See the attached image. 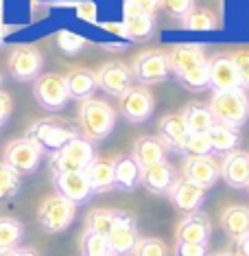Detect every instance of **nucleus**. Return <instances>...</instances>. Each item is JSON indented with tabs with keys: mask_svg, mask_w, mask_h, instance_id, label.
<instances>
[{
	"mask_svg": "<svg viewBox=\"0 0 249 256\" xmlns=\"http://www.w3.org/2000/svg\"><path fill=\"white\" fill-rule=\"evenodd\" d=\"M206 193H208L206 188H201V186L179 178L175 182V186L169 190V200L179 212L190 214V212H197L201 206H204Z\"/></svg>",
	"mask_w": 249,
	"mask_h": 256,
	"instance_id": "obj_16",
	"label": "nucleus"
},
{
	"mask_svg": "<svg viewBox=\"0 0 249 256\" xmlns=\"http://www.w3.org/2000/svg\"><path fill=\"white\" fill-rule=\"evenodd\" d=\"M20 176L9 168L4 162H0V204L11 202L15 195L20 193Z\"/></svg>",
	"mask_w": 249,
	"mask_h": 256,
	"instance_id": "obj_34",
	"label": "nucleus"
},
{
	"mask_svg": "<svg viewBox=\"0 0 249 256\" xmlns=\"http://www.w3.org/2000/svg\"><path fill=\"white\" fill-rule=\"evenodd\" d=\"M219 224H221V230L232 241H239L241 236H245L249 232V206L232 204V206L223 208L221 214H219Z\"/></svg>",
	"mask_w": 249,
	"mask_h": 256,
	"instance_id": "obj_23",
	"label": "nucleus"
},
{
	"mask_svg": "<svg viewBox=\"0 0 249 256\" xmlns=\"http://www.w3.org/2000/svg\"><path fill=\"white\" fill-rule=\"evenodd\" d=\"M74 214H77V206L72 202L63 200L61 195H50L39 204L37 221L44 232L48 234H57V232H66L72 226Z\"/></svg>",
	"mask_w": 249,
	"mask_h": 256,
	"instance_id": "obj_5",
	"label": "nucleus"
},
{
	"mask_svg": "<svg viewBox=\"0 0 249 256\" xmlns=\"http://www.w3.org/2000/svg\"><path fill=\"white\" fill-rule=\"evenodd\" d=\"M44 57L33 46H15L9 55L7 68L15 81H35L42 72Z\"/></svg>",
	"mask_w": 249,
	"mask_h": 256,
	"instance_id": "obj_9",
	"label": "nucleus"
},
{
	"mask_svg": "<svg viewBox=\"0 0 249 256\" xmlns=\"http://www.w3.org/2000/svg\"><path fill=\"white\" fill-rule=\"evenodd\" d=\"M175 256H210V250L201 243H177Z\"/></svg>",
	"mask_w": 249,
	"mask_h": 256,
	"instance_id": "obj_41",
	"label": "nucleus"
},
{
	"mask_svg": "<svg viewBox=\"0 0 249 256\" xmlns=\"http://www.w3.org/2000/svg\"><path fill=\"white\" fill-rule=\"evenodd\" d=\"M212 236V224L204 212L184 214V219L177 226V243H201L208 246Z\"/></svg>",
	"mask_w": 249,
	"mask_h": 256,
	"instance_id": "obj_19",
	"label": "nucleus"
},
{
	"mask_svg": "<svg viewBox=\"0 0 249 256\" xmlns=\"http://www.w3.org/2000/svg\"><path fill=\"white\" fill-rule=\"evenodd\" d=\"M138 238H140V236H138L136 217L131 212H120L116 226L112 228V232L107 234L109 252H112L114 256H129V254H134Z\"/></svg>",
	"mask_w": 249,
	"mask_h": 256,
	"instance_id": "obj_13",
	"label": "nucleus"
},
{
	"mask_svg": "<svg viewBox=\"0 0 249 256\" xmlns=\"http://www.w3.org/2000/svg\"><path fill=\"white\" fill-rule=\"evenodd\" d=\"M24 236V226L13 217H0V248L15 250Z\"/></svg>",
	"mask_w": 249,
	"mask_h": 256,
	"instance_id": "obj_31",
	"label": "nucleus"
},
{
	"mask_svg": "<svg viewBox=\"0 0 249 256\" xmlns=\"http://www.w3.org/2000/svg\"><path fill=\"white\" fill-rule=\"evenodd\" d=\"M88 173V180H90V186L92 190L96 193H109L112 188H116L114 184V160H101V158H94V162L85 168Z\"/></svg>",
	"mask_w": 249,
	"mask_h": 256,
	"instance_id": "obj_28",
	"label": "nucleus"
},
{
	"mask_svg": "<svg viewBox=\"0 0 249 256\" xmlns=\"http://www.w3.org/2000/svg\"><path fill=\"white\" fill-rule=\"evenodd\" d=\"M158 136L162 138V142L173 151L182 154V147L188 138V127L184 123L182 112L179 114H164L158 123Z\"/></svg>",
	"mask_w": 249,
	"mask_h": 256,
	"instance_id": "obj_22",
	"label": "nucleus"
},
{
	"mask_svg": "<svg viewBox=\"0 0 249 256\" xmlns=\"http://www.w3.org/2000/svg\"><path fill=\"white\" fill-rule=\"evenodd\" d=\"M210 110L217 123L230 125L241 130L249 118V98L247 92L239 88V90H225V92H212L210 98Z\"/></svg>",
	"mask_w": 249,
	"mask_h": 256,
	"instance_id": "obj_3",
	"label": "nucleus"
},
{
	"mask_svg": "<svg viewBox=\"0 0 249 256\" xmlns=\"http://www.w3.org/2000/svg\"><path fill=\"white\" fill-rule=\"evenodd\" d=\"M166 156H169V147L162 142L160 136H142L134 142V149H131V158L136 160V164L140 168L160 164V162H166Z\"/></svg>",
	"mask_w": 249,
	"mask_h": 256,
	"instance_id": "obj_21",
	"label": "nucleus"
},
{
	"mask_svg": "<svg viewBox=\"0 0 249 256\" xmlns=\"http://www.w3.org/2000/svg\"><path fill=\"white\" fill-rule=\"evenodd\" d=\"M232 62H234L236 70L241 74V81H243V88H249V48H241L232 55Z\"/></svg>",
	"mask_w": 249,
	"mask_h": 256,
	"instance_id": "obj_40",
	"label": "nucleus"
},
{
	"mask_svg": "<svg viewBox=\"0 0 249 256\" xmlns=\"http://www.w3.org/2000/svg\"><path fill=\"white\" fill-rule=\"evenodd\" d=\"M160 9V0H125V16L144 14V16H155Z\"/></svg>",
	"mask_w": 249,
	"mask_h": 256,
	"instance_id": "obj_39",
	"label": "nucleus"
},
{
	"mask_svg": "<svg viewBox=\"0 0 249 256\" xmlns=\"http://www.w3.org/2000/svg\"><path fill=\"white\" fill-rule=\"evenodd\" d=\"M182 154L186 158H201V156H212V144L206 134H188L186 142L182 147Z\"/></svg>",
	"mask_w": 249,
	"mask_h": 256,
	"instance_id": "obj_36",
	"label": "nucleus"
},
{
	"mask_svg": "<svg viewBox=\"0 0 249 256\" xmlns=\"http://www.w3.org/2000/svg\"><path fill=\"white\" fill-rule=\"evenodd\" d=\"M221 178L232 188H247L249 186V154L247 151H232L223 156L221 162Z\"/></svg>",
	"mask_w": 249,
	"mask_h": 256,
	"instance_id": "obj_20",
	"label": "nucleus"
},
{
	"mask_svg": "<svg viewBox=\"0 0 249 256\" xmlns=\"http://www.w3.org/2000/svg\"><path fill=\"white\" fill-rule=\"evenodd\" d=\"M13 254V250H4V248H0V256H11Z\"/></svg>",
	"mask_w": 249,
	"mask_h": 256,
	"instance_id": "obj_46",
	"label": "nucleus"
},
{
	"mask_svg": "<svg viewBox=\"0 0 249 256\" xmlns=\"http://www.w3.org/2000/svg\"><path fill=\"white\" fill-rule=\"evenodd\" d=\"M142 168L136 164L131 156H116L114 158V184L120 190H134L140 184Z\"/></svg>",
	"mask_w": 249,
	"mask_h": 256,
	"instance_id": "obj_26",
	"label": "nucleus"
},
{
	"mask_svg": "<svg viewBox=\"0 0 249 256\" xmlns=\"http://www.w3.org/2000/svg\"><path fill=\"white\" fill-rule=\"evenodd\" d=\"M96 74V84L103 92L112 96H123L127 90L134 86V72L131 68L123 62H107L94 72Z\"/></svg>",
	"mask_w": 249,
	"mask_h": 256,
	"instance_id": "obj_11",
	"label": "nucleus"
},
{
	"mask_svg": "<svg viewBox=\"0 0 249 256\" xmlns=\"http://www.w3.org/2000/svg\"><path fill=\"white\" fill-rule=\"evenodd\" d=\"M182 116H184V123L188 127V134H208V130L217 123L212 116L210 106H206V103H201V101L188 103V106L182 110Z\"/></svg>",
	"mask_w": 249,
	"mask_h": 256,
	"instance_id": "obj_27",
	"label": "nucleus"
},
{
	"mask_svg": "<svg viewBox=\"0 0 249 256\" xmlns=\"http://www.w3.org/2000/svg\"><path fill=\"white\" fill-rule=\"evenodd\" d=\"M247 193H249V186H247Z\"/></svg>",
	"mask_w": 249,
	"mask_h": 256,
	"instance_id": "obj_50",
	"label": "nucleus"
},
{
	"mask_svg": "<svg viewBox=\"0 0 249 256\" xmlns=\"http://www.w3.org/2000/svg\"><path fill=\"white\" fill-rule=\"evenodd\" d=\"M134 256H169V248L164 241L153 236H140L136 243Z\"/></svg>",
	"mask_w": 249,
	"mask_h": 256,
	"instance_id": "obj_37",
	"label": "nucleus"
},
{
	"mask_svg": "<svg viewBox=\"0 0 249 256\" xmlns=\"http://www.w3.org/2000/svg\"><path fill=\"white\" fill-rule=\"evenodd\" d=\"M177 180L179 176H177L175 166L171 162H160V164L142 168L140 184L153 195H169V190L175 186Z\"/></svg>",
	"mask_w": 249,
	"mask_h": 256,
	"instance_id": "obj_17",
	"label": "nucleus"
},
{
	"mask_svg": "<svg viewBox=\"0 0 249 256\" xmlns=\"http://www.w3.org/2000/svg\"><path fill=\"white\" fill-rule=\"evenodd\" d=\"M2 162L9 168H13L20 178L31 176L37 171L39 162H42V149L37 147L31 138H15L11 140L2 151Z\"/></svg>",
	"mask_w": 249,
	"mask_h": 256,
	"instance_id": "obj_7",
	"label": "nucleus"
},
{
	"mask_svg": "<svg viewBox=\"0 0 249 256\" xmlns=\"http://www.w3.org/2000/svg\"><path fill=\"white\" fill-rule=\"evenodd\" d=\"M155 31V22L151 16L144 14H134V16H125L123 22V33L134 42H144V40H151Z\"/></svg>",
	"mask_w": 249,
	"mask_h": 256,
	"instance_id": "obj_29",
	"label": "nucleus"
},
{
	"mask_svg": "<svg viewBox=\"0 0 249 256\" xmlns=\"http://www.w3.org/2000/svg\"><path fill=\"white\" fill-rule=\"evenodd\" d=\"M79 250H81V256H103V254H112V252H109V246H107V236L94 234V232H88V230L81 234Z\"/></svg>",
	"mask_w": 249,
	"mask_h": 256,
	"instance_id": "obj_35",
	"label": "nucleus"
},
{
	"mask_svg": "<svg viewBox=\"0 0 249 256\" xmlns=\"http://www.w3.org/2000/svg\"><path fill=\"white\" fill-rule=\"evenodd\" d=\"M33 96H35L37 106L46 112H59L70 101V92H68L66 74L46 72L39 74L33 86Z\"/></svg>",
	"mask_w": 249,
	"mask_h": 256,
	"instance_id": "obj_6",
	"label": "nucleus"
},
{
	"mask_svg": "<svg viewBox=\"0 0 249 256\" xmlns=\"http://www.w3.org/2000/svg\"><path fill=\"white\" fill-rule=\"evenodd\" d=\"M11 256H39V254L33 248H15Z\"/></svg>",
	"mask_w": 249,
	"mask_h": 256,
	"instance_id": "obj_44",
	"label": "nucleus"
},
{
	"mask_svg": "<svg viewBox=\"0 0 249 256\" xmlns=\"http://www.w3.org/2000/svg\"><path fill=\"white\" fill-rule=\"evenodd\" d=\"M166 57H169L171 74L175 79L208 62L206 50L201 48V46H197V44H179V46H173L171 53L166 55Z\"/></svg>",
	"mask_w": 249,
	"mask_h": 256,
	"instance_id": "obj_18",
	"label": "nucleus"
},
{
	"mask_svg": "<svg viewBox=\"0 0 249 256\" xmlns=\"http://www.w3.org/2000/svg\"><path fill=\"white\" fill-rule=\"evenodd\" d=\"M177 81L184 88H188L190 92L210 90V60L206 64H201V66L193 68V70H188L186 74H182V77H177Z\"/></svg>",
	"mask_w": 249,
	"mask_h": 256,
	"instance_id": "obj_32",
	"label": "nucleus"
},
{
	"mask_svg": "<svg viewBox=\"0 0 249 256\" xmlns=\"http://www.w3.org/2000/svg\"><path fill=\"white\" fill-rule=\"evenodd\" d=\"M7 33H9V26H7V22H4L2 16H0V46H2L4 38H7Z\"/></svg>",
	"mask_w": 249,
	"mask_h": 256,
	"instance_id": "obj_45",
	"label": "nucleus"
},
{
	"mask_svg": "<svg viewBox=\"0 0 249 256\" xmlns=\"http://www.w3.org/2000/svg\"><path fill=\"white\" fill-rule=\"evenodd\" d=\"M186 31H212L217 28V16L206 7H193L190 14L182 20Z\"/></svg>",
	"mask_w": 249,
	"mask_h": 256,
	"instance_id": "obj_33",
	"label": "nucleus"
},
{
	"mask_svg": "<svg viewBox=\"0 0 249 256\" xmlns=\"http://www.w3.org/2000/svg\"><path fill=\"white\" fill-rule=\"evenodd\" d=\"M94 144L79 134L63 149L50 156V171H53V176L68 171H85L94 162Z\"/></svg>",
	"mask_w": 249,
	"mask_h": 256,
	"instance_id": "obj_4",
	"label": "nucleus"
},
{
	"mask_svg": "<svg viewBox=\"0 0 249 256\" xmlns=\"http://www.w3.org/2000/svg\"><path fill=\"white\" fill-rule=\"evenodd\" d=\"M0 88H2V74H0Z\"/></svg>",
	"mask_w": 249,
	"mask_h": 256,
	"instance_id": "obj_48",
	"label": "nucleus"
},
{
	"mask_svg": "<svg viewBox=\"0 0 249 256\" xmlns=\"http://www.w3.org/2000/svg\"><path fill=\"white\" fill-rule=\"evenodd\" d=\"M234 250L236 256H249V232L245 236H241L239 241H234Z\"/></svg>",
	"mask_w": 249,
	"mask_h": 256,
	"instance_id": "obj_43",
	"label": "nucleus"
},
{
	"mask_svg": "<svg viewBox=\"0 0 249 256\" xmlns=\"http://www.w3.org/2000/svg\"><path fill=\"white\" fill-rule=\"evenodd\" d=\"M243 88L241 74L236 70L234 62L228 55H217L210 60V90L225 92V90H239ZM245 90V88H243Z\"/></svg>",
	"mask_w": 249,
	"mask_h": 256,
	"instance_id": "obj_15",
	"label": "nucleus"
},
{
	"mask_svg": "<svg viewBox=\"0 0 249 256\" xmlns=\"http://www.w3.org/2000/svg\"><path fill=\"white\" fill-rule=\"evenodd\" d=\"M212 256H236V254H230V252H223V254H212Z\"/></svg>",
	"mask_w": 249,
	"mask_h": 256,
	"instance_id": "obj_47",
	"label": "nucleus"
},
{
	"mask_svg": "<svg viewBox=\"0 0 249 256\" xmlns=\"http://www.w3.org/2000/svg\"><path fill=\"white\" fill-rule=\"evenodd\" d=\"M155 110V98L144 86H131L120 96V114L129 123H144L151 118Z\"/></svg>",
	"mask_w": 249,
	"mask_h": 256,
	"instance_id": "obj_10",
	"label": "nucleus"
},
{
	"mask_svg": "<svg viewBox=\"0 0 249 256\" xmlns=\"http://www.w3.org/2000/svg\"><path fill=\"white\" fill-rule=\"evenodd\" d=\"M66 84H68V92H70V98H77V101H88L92 98V94L96 92L98 84H96V74L88 70V68H74L66 74Z\"/></svg>",
	"mask_w": 249,
	"mask_h": 256,
	"instance_id": "obj_24",
	"label": "nucleus"
},
{
	"mask_svg": "<svg viewBox=\"0 0 249 256\" xmlns=\"http://www.w3.org/2000/svg\"><path fill=\"white\" fill-rule=\"evenodd\" d=\"M77 136H79V127L70 125L63 118H57V116L37 120V123H33L26 132V138H31V140L42 149V154L48 151L50 156L57 154L59 149H63Z\"/></svg>",
	"mask_w": 249,
	"mask_h": 256,
	"instance_id": "obj_2",
	"label": "nucleus"
},
{
	"mask_svg": "<svg viewBox=\"0 0 249 256\" xmlns=\"http://www.w3.org/2000/svg\"><path fill=\"white\" fill-rule=\"evenodd\" d=\"M103 256H114V254H103Z\"/></svg>",
	"mask_w": 249,
	"mask_h": 256,
	"instance_id": "obj_49",
	"label": "nucleus"
},
{
	"mask_svg": "<svg viewBox=\"0 0 249 256\" xmlns=\"http://www.w3.org/2000/svg\"><path fill=\"white\" fill-rule=\"evenodd\" d=\"M206 136L212 144V154L228 156L232 151L239 149V144H241V132L236 130V127H230L223 123H214L210 130H208Z\"/></svg>",
	"mask_w": 249,
	"mask_h": 256,
	"instance_id": "obj_25",
	"label": "nucleus"
},
{
	"mask_svg": "<svg viewBox=\"0 0 249 256\" xmlns=\"http://www.w3.org/2000/svg\"><path fill=\"white\" fill-rule=\"evenodd\" d=\"M131 72H134V79L140 81V86L162 84L171 77L169 57L162 50H144L134 60Z\"/></svg>",
	"mask_w": 249,
	"mask_h": 256,
	"instance_id": "obj_8",
	"label": "nucleus"
},
{
	"mask_svg": "<svg viewBox=\"0 0 249 256\" xmlns=\"http://www.w3.org/2000/svg\"><path fill=\"white\" fill-rule=\"evenodd\" d=\"M120 212L123 210H112V208H94V210L88 212L85 217V230L88 232H94V234H101V236H107L112 228L118 221Z\"/></svg>",
	"mask_w": 249,
	"mask_h": 256,
	"instance_id": "obj_30",
	"label": "nucleus"
},
{
	"mask_svg": "<svg viewBox=\"0 0 249 256\" xmlns=\"http://www.w3.org/2000/svg\"><path fill=\"white\" fill-rule=\"evenodd\" d=\"M11 112H13V98H11L9 92L0 88V127L11 118Z\"/></svg>",
	"mask_w": 249,
	"mask_h": 256,
	"instance_id": "obj_42",
	"label": "nucleus"
},
{
	"mask_svg": "<svg viewBox=\"0 0 249 256\" xmlns=\"http://www.w3.org/2000/svg\"><path fill=\"white\" fill-rule=\"evenodd\" d=\"M53 184H55V193L61 195L63 200L72 202L74 206L90 202V197L94 195L85 171H68V173H57L53 176Z\"/></svg>",
	"mask_w": 249,
	"mask_h": 256,
	"instance_id": "obj_12",
	"label": "nucleus"
},
{
	"mask_svg": "<svg viewBox=\"0 0 249 256\" xmlns=\"http://www.w3.org/2000/svg\"><path fill=\"white\" fill-rule=\"evenodd\" d=\"M184 180L193 182L201 188L210 190L217 180L221 178V164L212 158V156H201V158H186L182 166Z\"/></svg>",
	"mask_w": 249,
	"mask_h": 256,
	"instance_id": "obj_14",
	"label": "nucleus"
},
{
	"mask_svg": "<svg viewBox=\"0 0 249 256\" xmlns=\"http://www.w3.org/2000/svg\"><path fill=\"white\" fill-rule=\"evenodd\" d=\"M77 123H79L81 136L88 138L90 142H101L114 132L116 112L107 101H101V98H88V101H83L79 106Z\"/></svg>",
	"mask_w": 249,
	"mask_h": 256,
	"instance_id": "obj_1",
	"label": "nucleus"
},
{
	"mask_svg": "<svg viewBox=\"0 0 249 256\" xmlns=\"http://www.w3.org/2000/svg\"><path fill=\"white\" fill-rule=\"evenodd\" d=\"M195 0H160V9L164 11L169 18L184 20L190 14V9L195 7Z\"/></svg>",
	"mask_w": 249,
	"mask_h": 256,
	"instance_id": "obj_38",
	"label": "nucleus"
}]
</instances>
